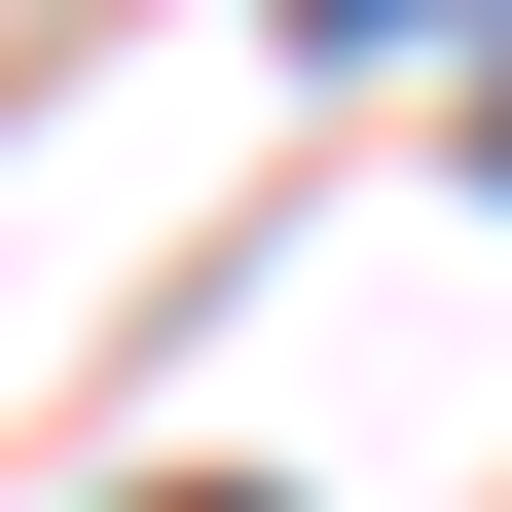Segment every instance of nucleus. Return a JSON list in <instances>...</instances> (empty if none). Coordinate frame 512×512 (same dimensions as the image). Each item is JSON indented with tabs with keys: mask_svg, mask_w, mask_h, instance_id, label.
<instances>
[{
	"mask_svg": "<svg viewBox=\"0 0 512 512\" xmlns=\"http://www.w3.org/2000/svg\"><path fill=\"white\" fill-rule=\"evenodd\" d=\"M183 512H256V476H183Z\"/></svg>",
	"mask_w": 512,
	"mask_h": 512,
	"instance_id": "nucleus-2",
	"label": "nucleus"
},
{
	"mask_svg": "<svg viewBox=\"0 0 512 512\" xmlns=\"http://www.w3.org/2000/svg\"><path fill=\"white\" fill-rule=\"evenodd\" d=\"M330 37H439V0H330Z\"/></svg>",
	"mask_w": 512,
	"mask_h": 512,
	"instance_id": "nucleus-1",
	"label": "nucleus"
}]
</instances>
